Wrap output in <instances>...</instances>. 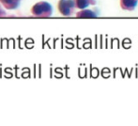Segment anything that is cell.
I'll return each mask as SVG.
<instances>
[{
    "instance_id": "1",
    "label": "cell",
    "mask_w": 138,
    "mask_h": 126,
    "mask_svg": "<svg viewBox=\"0 0 138 126\" xmlns=\"http://www.w3.org/2000/svg\"><path fill=\"white\" fill-rule=\"evenodd\" d=\"M59 6H60L59 9L62 13L64 15H68L70 13V9L73 7V2L72 0H62Z\"/></svg>"
},
{
    "instance_id": "2",
    "label": "cell",
    "mask_w": 138,
    "mask_h": 126,
    "mask_svg": "<svg viewBox=\"0 0 138 126\" xmlns=\"http://www.w3.org/2000/svg\"><path fill=\"white\" fill-rule=\"evenodd\" d=\"M79 16L83 17V18H93V17H95L96 15L91 10H85V11H83L81 13H79Z\"/></svg>"
},
{
    "instance_id": "3",
    "label": "cell",
    "mask_w": 138,
    "mask_h": 126,
    "mask_svg": "<svg viewBox=\"0 0 138 126\" xmlns=\"http://www.w3.org/2000/svg\"><path fill=\"white\" fill-rule=\"evenodd\" d=\"M33 11L35 14H41L43 12V9H42V5L41 3L40 4H37L33 9Z\"/></svg>"
},
{
    "instance_id": "4",
    "label": "cell",
    "mask_w": 138,
    "mask_h": 126,
    "mask_svg": "<svg viewBox=\"0 0 138 126\" xmlns=\"http://www.w3.org/2000/svg\"><path fill=\"white\" fill-rule=\"evenodd\" d=\"M77 6L80 9H85L88 6V0H77Z\"/></svg>"
},
{
    "instance_id": "5",
    "label": "cell",
    "mask_w": 138,
    "mask_h": 126,
    "mask_svg": "<svg viewBox=\"0 0 138 126\" xmlns=\"http://www.w3.org/2000/svg\"><path fill=\"white\" fill-rule=\"evenodd\" d=\"M136 4L135 0H123V5L126 7H133Z\"/></svg>"
},
{
    "instance_id": "6",
    "label": "cell",
    "mask_w": 138,
    "mask_h": 126,
    "mask_svg": "<svg viewBox=\"0 0 138 126\" xmlns=\"http://www.w3.org/2000/svg\"><path fill=\"white\" fill-rule=\"evenodd\" d=\"M42 5V9H43V12H49L51 11V6L47 3H41Z\"/></svg>"
},
{
    "instance_id": "7",
    "label": "cell",
    "mask_w": 138,
    "mask_h": 126,
    "mask_svg": "<svg viewBox=\"0 0 138 126\" xmlns=\"http://www.w3.org/2000/svg\"><path fill=\"white\" fill-rule=\"evenodd\" d=\"M15 0H4V2L6 3H8V4H11V3H13Z\"/></svg>"
},
{
    "instance_id": "8",
    "label": "cell",
    "mask_w": 138,
    "mask_h": 126,
    "mask_svg": "<svg viewBox=\"0 0 138 126\" xmlns=\"http://www.w3.org/2000/svg\"><path fill=\"white\" fill-rule=\"evenodd\" d=\"M15 1H16V0H15Z\"/></svg>"
}]
</instances>
